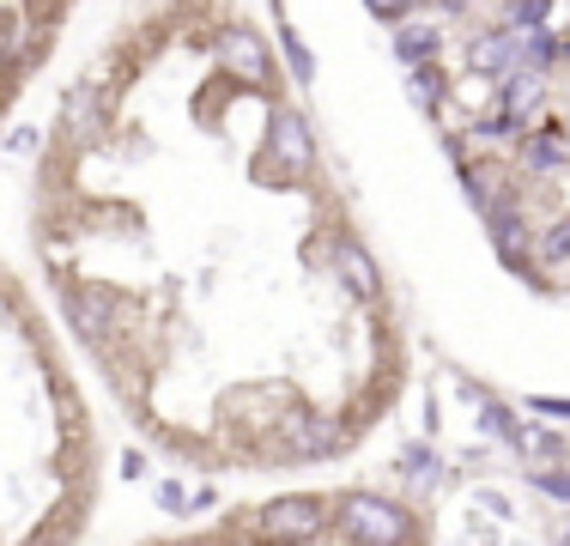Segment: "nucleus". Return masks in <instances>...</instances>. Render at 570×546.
Here are the masks:
<instances>
[{
  "instance_id": "obj_1",
  "label": "nucleus",
  "mask_w": 570,
  "mask_h": 546,
  "mask_svg": "<svg viewBox=\"0 0 570 546\" xmlns=\"http://www.w3.org/2000/svg\"><path fill=\"white\" fill-rule=\"evenodd\" d=\"M328 535H341L352 546H406L419 540V516L406 504L383 498V491H346V498H334Z\"/></svg>"
},
{
  "instance_id": "obj_2",
  "label": "nucleus",
  "mask_w": 570,
  "mask_h": 546,
  "mask_svg": "<svg viewBox=\"0 0 570 546\" xmlns=\"http://www.w3.org/2000/svg\"><path fill=\"white\" fill-rule=\"evenodd\" d=\"M334 523V498H316V491H292V498H274L262 504L255 528L267 540H322Z\"/></svg>"
},
{
  "instance_id": "obj_3",
  "label": "nucleus",
  "mask_w": 570,
  "mask_h": 546,
  "mask_svg": "<svg viewBox=\"0 0 570 546\" xmlns=\"http://www.w3.org/2000/svg\"><path fill=\"white\" fill-rule=\"evenodd\" d=\"M267 153L285 176H309L316 170V134H309L304 109L292 104H274V116H267Z\"/></svg>"
},
{
  "instance_id": "obj_4",
  "label": "nucleus",
  "mask_w": 570,
  "mask_h": 546,
  "mask_svg": "<svg viewBox=\"0 0 570 546\" xmlns=\"http://www.w3.org/2000/svg\"><path fill=\"white\" fill-rule=\"evenodd\" d=\"M213 49H219V67H225V74H237L243 86H267V79H274V49L262 43L255 25H225Z\"/></svg>"
},
{
  "instance_id": "obj_5",
  "label": "nucleus",
  "mask_w": 570,
  "mask_h": 546,
  "mask_svg": "<svg viewBox=\"0 0 570 546\" xmlns=\"http://www.w3.org/2000/svg\"><path fill=\"white\" fill-rule=\"evenodd\" d=\"M328 262H334V280H341L358 304H383V267L371 262V250H364L358 237H334Z\"/></svg>"
},
{
  "instance_id": "obj_6",
  "label": "nucleus",
  "mask_w": 570,
  "mask_h": 546,
  "mask_svg": "<svg viewBox=\"0 0 570 546\" xmlns=\"http://www.w3.org/2000/svg\"><path fill=\"white\" fill-rule=\"evenodd\" d=\"M480 218H485V231H492V250L522 273L528 267V213H522V201L498 195V201H485V207H480Z\"/></svg>"
},
{
  "instance_id": "obj_7",
  "label": "nucleus",
  "mask_w": 570,
  "mask_h": 546,
  "mask_svg": "<svg viewBox=\"0 0 570 546\" xmlns=\"http://www.w3.org/2000/svg\"><path fill=\"white\" fill-rule=\"evenodd\" d=\"M473 74L480 79H504V74H515L522 67V37L510 31V25H492L485 37H473Z\"/></svg>"
},
{
  "instance_id": "obj_8",
  "label": "nucleus",
  "mask_w": 570,
  "mask_h": 546,
  "mask_svg": "<svg viewBox=\"0 0 570 546\" xmlns=\"http://www.w3.org/2000/svg\"><path fill=\"white\" fill-rule=\"evenodd\" d=\"M515 158H522V170H534V176L564 170V164H570L564 128H522V134H515Z\"/></svg>"
},
{
  "instance_id": "obj_9",
  "label": "nucleus",
  "mask_w": 570,
  "mask_h": 546,
  "mask_svg": "<svg viewBox=\"0 0 570 546\" xmlns=\"http://www.w3.org/2000/svg\"><path fill=\"white\" fill-rule=\"evenodd\" d=\"M104 121H110V98H104L98 86H73V91H67V134H73V140L104 134Z\"/></svg>"
},
{
  "instance_id": "obj_10",
  "label": "nucleus",
  "mask_w": 570,
  "mask_h": 546,
  "mask_svg": "<svg viewBox=\"0 0 570 546\" xmlns=\"http://www.w3.org/2000/svg\"><path fill=\"white\" fill-rule=\"evenodd\" d=\"M285 443H292V461H316V456H334V449L346 443V431L334 426V419H297Z\"/></svg>"
},
{
  "instance_id": "obj_11",
  "label": "nucleus",
  "mask_w": 570,
  "mask_h": 546,
  "mask_svg": "<svg viewBox=\"0 0 570 546\" xmlns=\"http://www.w3.org/2000/svg\"><path fill=\"white\" fill-rule=\"evenodd\" d=\"M498 86H504V109L515 121H528L540 104H547V74H540V67H515V74H504Z\"/></svg>"
},
{
  "instance_id": "obj_12",
  "label": "nucleus",
  "mask_w": 570,
  "mask_h": 546,
  "mask_svg": "<svg viewBox=\"0 0 570 546\" xmlns=\"http://www.w3.org/2000/svg\"><path fill=\"white\" fill-rule=\"evenodd\" d=\"M438 49H443V31L431 19H401V31H395V61L401 67L438 61Z\"/></svg>"
},
{
  "instance_id": "obj_13",
  "label": "nucleus",
  "mask_w": 570,
  "mask_h": 546,
  "mask_svg": "<svg viewBox=\"0 0 570 546\" xmlns=\"http://www.w3.org/2000/svg\"><path fill=\"white\" fill-rule=\"evenodd\" d=\"M473 419H480V431H485V437H498V443H510V449H522V456H528V431H522V419H515L510 407L498 401V394H480Z\"/></svg>"
},
{
  "instance_id": "obj_14",
  "label": "nucleus",
  "mask_w": 570,
  "mask_h": 546,
  "mask_svg": "<svg viewBox=\"0 0 570 546\" xmlns=\"http://www.w3.org/2000/svg\"><path fill=\"white\" fill-rule=\"evenodd\" d=\"M406 98L425 109V116H438V104H443V74H438V61L406 67Z\"/></svg>"
},
{
  "instance_id": "obj_15",
  "label": "nucleus",
  "mask_w": 570,
  "mask_h": 546,
  "mask_svg": "<svg viewBox=\"0 0 570 546\" xmlns=\"http://www.w3.org/2000/svg\"><path fill=\"white\" fill-rule=\"evenodd\" d=\"M401 480H413V486H443V456L438 449H425V443H413V449H401Z\"/></svg>"
},
{
  "instance_id": "obj_16",
  "label": "nucleus",
  "mask_w": 570,
  "mask_h": 546,
  "mask_svg": "<svg viewBox=\"0 0 570 546\" xmlns=\"http://www.w3.org/2000/svg\"><path fill=\"white\" fill-rule=\"evenodd\" d=\"M534 255H540L547 267H570V213H564V218H552L547 237L534 243Z\"/></svg>"
},
{
  "instance_id": "obj_17",
  "label": "nucleus",
  "mask_w": 570,
  "mask_h": 546,
  "mask_svg": "<svg viewBox=\"0 0 570 546\" xmlns=\"http://www.w3.org/2000/svg\"><path fill=\"white\" fill-rule=\"evenodd\" d=\"M285 61H292V79H297V86H309V79H316V55H309V43L292 31V25H285Z\"/></svg>"
},
{
  "instance_id": "obj_18",
  "label": "nucleus",
  "mask_w": 570,
  "mask_h": 546,
  "mask_svg": "<svg viewBox=\"0 0 570 546\" xmlns=\"http://www.w3.org/2000/svg\"><path fill=\"white\" fill-rule=\"evenodd\" d=\"M528 486L547 491V498H559V504H570V468H528Z\"/></svg>"
},
{
  "instance_id": "obj_19",
  "label": "nucleus",
  "mask_w": 570,
  "mask_h": 546,
  "mask_svg": "<svg viewBox=\"0 0 570 546\" xmlns=\"http://www.w3.org/2000/svg\"><path fill=\"white\" fill-rule=\"evenodd\" d=\"M547 12H552V0H515L510 7V31H534V25H547Z\"/></svg>"
},
{
  "instance_id": "obj_20",
  "label": "nucleus",
  "mask_w": 570,
  "mask_h": 546,
  "mask_svg": "<svg viewBox=\"0 0 570 546\" xmlns=\"http://www.w3.org/2000/svg\"><path fill=\"white\" fill-rule=\"evenodd\" d=\"M73 328H79L86 340H104V310H91L86 298H73Z\"/></svg>"
},
{
  "instance_id": "obj_21",
  "label": "nucleus",
  "mask_w": 570,
  "mask_h": 546,
  "mask_svg": "<svg viewBox=\"0 0 570 546\" xmlns=\"http://www.w3.org/2000/svg\"><path fill=\"white\" fill-rule=\"evenodd\" d=\"M364 7H371V12H376V19H389V25H401V19H406V12H413V7H425V0H364Z\"/></svg>"
},
{
  "instance_id": "obj_22",
  "label": "nucleus",
  "mask_w": 570,
  "mask_h": 546,
  "mask_svg": "<svg viewBox=\"0 0 570 546\" xmlns=\"http://www.w3.org/2000/svg\"><path fill=\"white\" fill-rule=\"evenodd\" d=\"M528 407L547 419H570V401H559V394H528Z\"/></svg>"
},
{
  "instance_id": "obj_23",
  "label": "nucleus",
  "mask_w": 570,
  "mask_h": 546,
  "mask_svg": "<svg viewBox=\"0 0 570 546\" xmlns=\"http://www.w3.org/2000/svg\"><path fill=\"white\" fill-rule=\"evenodd\" d=\"M37 140H43V134H37V128H19V134H12V140H7V146H12V153H31V146H37Z\"/></svg>"
},
{
  "instance_id": "obj_24",
  "label": "nucleus",
  "mask_w": 570,
  "mask_h": 546,
  "mask_svg": "<svg viewBox=\"0 0 570 546\" xmlns=\"http://www.w3.org/2000/svg\"><path fill=\"white\" fill-rule=\"evenodd\" d=\"M473 504H485V510H492V516H510V504H504V491H480V498H473Z\"/></svg>"
},
{
  "instance_id": "obj_25",
  "label": "nucleus",
  "mask_w": 570,
  "mask_h": 546,
  "mask_svg": "<svg viewBox=\"0 0 570 546\" xmlns=\"http://www.w3.org/2000/svg\"><path fill=\"white\" fill-rule=\"evenodd\" d=\"M267 7H274V12H285V0H267Z\"/></svg>"
},
{
  "instance_id": "obj_26",
  "label": "nucleus",
  "mask_w": 570,
  "mask_h": 546,
  "mask_svg": "<svg viewBox=\"0 0 570 546\" xmlns=\"http://www.w3.org/2000/svg\"><path fill=\"white\" fill-rule=\"evenodd\" d=\"M564 146H570V121H564Z\"/></svg>"
}]
</instances>
